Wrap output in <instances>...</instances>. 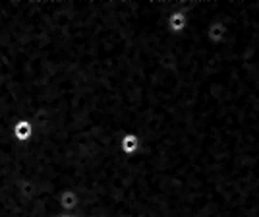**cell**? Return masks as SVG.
Masks as SVG:
<instances>
[{
	"mask_svg": "<svg viewBox=\"0 0 259 217\" xmlns=\"http://www.w3.org/2000/svg\"><path fill=\"white\" fill-rule=\"evenodd\" d=\"M227 37H228V27L225 20L221 18H215L213 22L207 25V31H205V39L209 45L213 47H221V45L227 43Z\"/></svg>",
	"mask_w": 259,
	"mask_h": 217,
	"instance_id": "6da1fadb",
	"label": "cell"
},
{
	"mask_svg": "<svg viewBox=\"0 0 259 217\" xmlns=\"http://www.w3.org/2000/svg\"><path fill=\"white\" fill-rule=\"evenodd\" d=\"M188 25H190V16H188V12L184 10V0H182V6L178 10L168 14V18H166V29H168L170 35H182L188 29Z\"/></svg>",
	"mask_w": 259,
	"mask_h": 217,
	"instance_id": "7a4b0ae2",
	"label": "cell"
},
{
	"mask_svg": "<svg viewBox=\"0 0 259 217\" xmlns=\"http://www.w3.org/2000/svg\"><path fill=\"white\" fill-rule=\"evenodd\" d=\"M12 136L18 143H27L35 136V126L29 119H18L12 126Z\"/></svg>",
	"mask_w": 259,
	"mask_h": 217,
	"instance_id": "3957f363",
	"label": "cell"
},
{
	"mask_svg": "<svg viewBox=\"0 0 259 217\" xmlns=\"http://www.w3.org/2000/svg\"><path fill=\"white\" fill-rule=\"evenodd\" d=\"M118 150L122 155H126V157H134V155H138L141 150V140L138 134H134V132H124L122 136H120L118 140Z\"/></svg>",
	"mask_w": 259,
	"mask_h": 217,
	"instance_id": "277c9868",
	"label": "cell"
},
{
	"mask_svg": "<svg viewBox=\"0 0 259 217\" xmlns=\"http://www.w3.org/2000/svg\"><path fill=\"white\" fill-rule=\"evenodd\" d=\"M56 204H58V207L62 209V213H74L77 207H79V196H77L76 190L64 188V190L58 192Z\"/></svg>",
	"mask_w": 259,
	"mask_h": 217,
	"instance_id": "5b68a950",
	"label": "cell"
},
{
	"mask_svg": "<svg viewBox=\"0 0 259 217\" xmlns=\"http://www.w3.org/2000/svg\"><path fill=\"white\" fill-rule=\"evenodd\" d=\"M60 217H76V215H74V213H62Z\"/></svg>",
	"mask_w": 259,
	"mask_h": 217,
	"instance_id": "8992f818",
	"label": "cell"
}]
</instances>
